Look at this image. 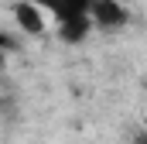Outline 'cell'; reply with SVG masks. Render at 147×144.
<instances>
[{"instance_id": "cell-1", "label": "cell", "mask_w": 147, "mask_h": 144, "mask_svg": "<svg viewBox=\"0 0 147 144\" xmlns=\"http://www.w3.org/2000/svg\"><path fill=\"white\" fill-rule=\"evenodd\" d=\"M41 14H51L58 21V35L65 41H82L92 31L89 24V0H31Z\"/></svg>"}, {"instance_id": "cell-2", "label": "cell", "mask_w": 147, "mask_h": 144, "mask_svg": "<svg viewBox=\"0 0 147 144\" xmlns=\"http://www.w3.org/2000/svg\"><path fill=\"white\" fill-rule=\"evenodd\" d=\"M89 24L92 28H123L127 24V7L120 0H89Z\"/></svg>"}, {"instance_id": "cell-3", "label": "cell", "mask_w": 147, "mask_h": 144, "mask_svg": "<svg viewBox=\"0 0 147 144\" xmlns=\"http://www.w3.org/2000/svg\"><path fill=\"white\" fill-rule=\"evenodd\" d=\"M14 21L21 24V31H24V35H41V31H45V14L38 10L31 0H24V3H17V7H14Z\"/></svg>"}, {"instance_id": "cell-4", "label": "cell", "mask_w": 147, "mask_h": 144, "mask_svg": "<svg viewBox=\"0 0 147 144\" xmlns=\"http://www.w3.org/2000/svg\"><path fill=\"white\" fill-rule=\"evenodd\" d=\"M3 58H7V52H0V69H3Z\"/></svg>"}]
</instances>
